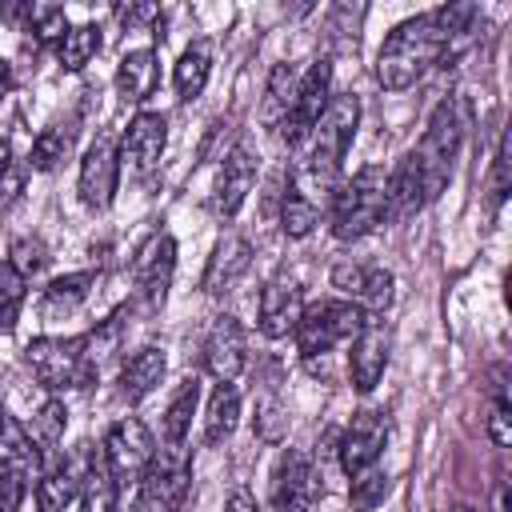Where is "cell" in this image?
I'll use <instances>...</instances> for the list:
<instances>
[{
    "label": "cell",
    "mask_w": 512,
    "mask_h": 512,
    "mask_svg": "<svg viewBox=\"0 0 512 512\" xmlns=\"http://www.w3.org/2000/svg\"><path fill=\"white\" fill-rule=\"evenodd\" d=\"M476 16H480L476 4H440L424 16H412V20L396 24L388 32V40L380 44L376 80L388 92L412 88L432 64H448L464 48Z\"/></svg>",
    "instance_id": "obj_1"
},
{
    "label": "cell",
    "mask_w": 512,
    "mask_h": 512,
    "mask_svg": "<svg viewBox=\"0 0 512 512\" xmlns=\"http://www.w3.org/2000/svg\"><path fill=\"white\" fill-rule=\"evenodd\" d=\"M468 132V100L464 96H448L436 104V112L428 116V128L420 136V144L412 148V160L420 168V184H424V200H436L452 176L456 152L464 144Z\"/></svg>",
    "instance_id": "obj_2"
},
{
    "label": "cell",
    "mask_w": 512,
    "mask_h": 512,
    "mask_svg": "<svg viewBox=\"0 0 512 512\" xmlns=\"http://www.w3.org/2000/svg\"><path fill=\"white\" fill-rule=\"evenodd\" d=\"M384 184H388V172L376 164H364L352 180L336 184L332 208H328V224H332L336 240H360L388 220Z\"/></svg>",
    "instance_id": "obj_3"
},
{
    "label": "cell",
    "mask_w": 512,
    "mask_h": 512,
    "mask_svg": "<svg viewBox=\"0 0 512 512\" xmlns=\"http://www.w3.org/2000/svg\"><path fill=\"white\" fill-rule=\"evenodd\" d=\"M356 124H360V100L352 92L332 96L328 108L320 112L312 136H308V176L316 184H336L340 164H344V156L352 148Z\"/></svg>",
    "instance_id": "obj_4"
},
{
    "label": "cell",
    "mask_w": 512,
    "mask_h": 512,
    "mask_svg": "<svg viewBox=\"0 0 512 512\" xmlns=\"http://www.w3.org/2000/svg\"><path fill=\"white\" fill-rule=\"evenodd\" d=\"M364 312L348 300H316L300 312L292 336H296V348L304 360H316V356H328L336 344H352V336L364 328Z\"/></svg>",
    "instance_id": "obj_5"
},
{
    "label": "cell",
    "mask_w": 512,
    "mask_h": 512,
    "mask_svg": "<svg viewBox=\"0 0 512 512\" xmlns=\"http://www.w3.org/2000/svg\"><path fill=\"white\" fill-rule=\"evenodd\" d=\"M24 360H28L32 376H36L48 392L80 388L84 380H92L88 352H84V336H36V340H28V348H24Z\"/></svg>",
    "instance_id": "obj_6"
},
{
    "label": "cell",
    "mask_w": 512,
    "mask_h": 512,
    "mask_svg": "<svg viewBox=\"0 0 512 512\" xmlns=\"http://www.w3.org/2000/svg\"><path fill=\"white\" fill-rule=\"evenodd\" d=\"M156 448H152V432L144 428V420L136 416H124L108 428L104 436V448H100V460L108 464L116 488H128V484H140L144 468L152 464Z\"/></svg>",
    "instance_id": "obj_7"
},
{
    "label": "cell",
    "mask_w": 512,
    "mask_h": 512,
    "mask_svg": "<svg viewBox=\"0 0 512 512\" xmlns=\"http://www.w3.org/2000/svg\"><path fill=\"white\" fill-rule=\"evenodd\" d=\"M328 100H332V64L328 60H312L308 72L296 80V96H292V108H288V116L280 124V140L288 148H300L312 136V128H316L320 112L328 108Z\"/></svg>",
    "instance_id": "obj_8"
},
{
    "label": "cell",
    "mask_w": 512,
    "mask_h": 512,
    "mask_svg": "<svg viewBox=\"0 0 512 512\" xmlns=\"http://www.w3.org/2000/svg\"><path fill=\"white\" fill-rule=\"evenodd\" d=\"M172 272H176V240L168 232H152L132 256V284H136V300L144 312L164 308Z\"/></svg>",
    "instance_id": "obj_9"
},
{
    "label": "cell",
    "mask_w": 512,
    "mask_h": 512,
    "mask_svg": "<svg viewBox=\"0 0 512 512\" xmlns=\"http://www.w3.org/2000/svg\"><path fill=\"white\" fill-rule=\"evenodd\" d=\"M324 496V476L308 452L288 448L272 468V504L276 512H312Z\"/></svg>",
    "instance_id": "obj_10"
},
{
    "label": "cell",
    "mask_w": 512,
    "mask_h": 512,
    "mask_svg": "<svg viewBox=\"0 0 512 512\" xmlns=\"http://www.w3.org/2000/svg\"><path fill=\"white\" fill-rule=\"evenodd\" d=\"M332 288L356 304L364 316H380L392 304V272L380 264H360V260H340L332 268Z\"/></svg>",
    "instance_id": "obj_11"
},
{
    "label": "cell",
    "mask_w": 512,
    "mask_h": 512,
    "mask_svg": "<svg viewBox=\"0 0 512 512\" xmlns=\"http://www.w3.org/2000/svg\"><path fill=\"white\" fill-rule=\"evenodd\" d=\"M116 184H120V148L116 140L104 132L88 144L84 160H80V200L92 208V212H104L112 208L116 200Z\"/></svg>",
    "instance_id": "obj_12"
},
{
    "label": "cell",
    "mask_w": 512,
    "mask_h": 512,
    "mask_svg": "<svg viewBox=\"0 0 512 512\" xmlns=\"http://www.w3.org/2000/svg\"><path fill=\"white\" fill-rule=\"evenodd\" d=\"M384 444H388V416H384L380 408H364V412H356L352 424L344 428L340 444H336V452H340V468H344L348 476H356V472H364V468H376Z\"/></svg>",
    "instance_id": "obj_13"
},
{
    "label": "cell",
    "mask_w": 512,
    "mask_h": 512,
    "mask_svg": "<svg viewBox=\"0 0 512 512\" xmlns=\"http://www.w3.org/2000/svg\"><path fill=\"white\" fill-rule=\"evenodd\" d=\"M388 352H392V332L384 320L368 316L364 328L352 336V352H348V380L356 392H372L388 368Z\"/></svg>",
    "instance_id": "obj_14"
},
{
    "label": "cell",
    "mask_w": 512,
    "mask_h": 512,
    "mask_svg": "<svg viewBox=\"0 0 512 512\" xmlns=\"http://www.w3.org/2000/svg\"><path fill=\"white\" fill-rule=\"evenodd\" d=\"M164 148H168V120H164V112H140L128 124L124 140H120V164L132 176H148L160 164Z\"/></svg>",
    "instance_id": "obj_15"
},
{
    "label": "cell",
    "mask_w": 512,
    "mask_h": 512,
    "mask_svg": "<svg viewBox=\"0 0 512 512\" xmlns=\"http://www.w3.org/2000/svg\"><path fill=\"white\" fill-rule=\"evenodd\" d=\"M300 312H304V292H300V284H296L292 276L280 272V276H272V280L260 288L256 324H260V332H264L268 340L288 336V332L296 328Z\"/></svg>",
    "instance_id": "obj_16"
},
{
    "label": "cell",
    "mask_w": 512,
    "mask_h": 512,
    "mask_svg": "<svg viewBox=\"0 0 512 512\" xmlns=\"http://www.w3.org/2000/svg\"><path fill=\"white\" fill-rule=\"evenodd\" d=\"M92 464H96V460H92L88 444H80L68 460H60L56 468L40 472V480H36V508H40V512H64V508L80 496L84 476H88Z\"/></svg>",
    "instance_id": "obj_17"
},
{
    "label": "cell",
    "mask_w": 512,
    "mask_h": 512,
    "mask_svg": "<svg viewBox=\"0 0 512 512\" xmlns=\"http://www.w3.org/2000/svg\"><path fill=\"white\" fill-rule=\"evenodd\" d=\"M248 360V340L236 316H216L212 332L204 336V368L208 376H216L220 384H232L244 372Z\"/></svg>",
    "instance_id": "obj_18"
},
{
    "label": "cell",
    "mask_w": 512,
    "mask_h": 512,
    "mask_svg": "<svg viewBox=\"0 0 512 512\" xmlns=\"http://www.w3.org/2000/svg\"><path fill=\"white\" fill-rule=\"evenodd\" d=\"M252 184H256V156H252V148L240 140V144H232V148L224 152V164H220V176H216L212 208H216L220 216H236L240 204L248 200Z\"/></svg>",
    "instance_id": "obj_19"
},
{
    "label": "cell",
    "mask_w": 512,
    "mask_h": 512,
    "mask_svg": "<svg viewBox=\"0 0 512 512\" xmlns=\"http://www.w3.org/2000/svg\"><path fill=\"white\" fill-rule=\"evenodd\" d=\"M164 372H168L164 348H156V344L136 348V352L120 364V380H116V384H120V400H124V404H140L144 396H152V392L160 388Z\"/></svg>",
    "instance_id": "obj_20"
},
{
    "label": "cell",
    "mask_w": 512,
    "mask_h": 512,
    "mask_svg": "<svg viewBox=\"0 0 512 512\" xmlns=\"http://www.w3.org/2000/svg\"><path fill=\"white\" fill-rule=\"evenodd\" d=\"M248 264H252V244H248V236H240V232H228V236H220V244L212 248V256H208V268H204V292H228L244 272H248Z\"/></svg>",
    "instance_id": "obj_21"
},
{
    "label": "cell",
    "mask_w": 512,
    "mask_h": 512,
    "mask_svg": "<svg viewBox=\"0 0 512 512\" xmlns=\"http://www.w3.org/2000/svg\"><path fill=\"white\" fill-rule=\"evenodd\" d=\"M156 84H160V60H156L152 48H132V52L120 56V64H116V88H120L124 100L140 104V100H148L156 92Z\"/></svg>",
    "instance_id": "obj_22"
},
{
    "label": "cell",
    "mask_w": 512,
    "mask_h": 512,
    "mask_svg": "<svg viewBox=\"0 0 512 512\" xmlns=\"http://www.w3.org/2000/svg\"><path fill=\"white\" fill-rule=\"evenodd\" d=\"M384 200H388V220H408V216H416L428 204L424 200V184H420V168H416L412 152L388 172Z\"/></svg>",
    "instance_id": "obj_23"
},
{
    "label": "cell",
    "mask_w": 512,
    "mask_h": 512,
    "mask_svg": "<svg viewBox=\"0 0 512 512\" xmlns=\"http://www.w3.org/2000/svg\"><path fill=\"white\" fill-rule=\"evenodd\" d=\"M96 280H100L96 272H68V276H56V280L44 288V296H40V316H44V320H64V316L80 312V304L92 296Z\"/></svg>",
    "instance_id": "obj_24"
},
{
    "label": "cell",
    "mask_w": 512,
    "mask_h": 512,
    "mask_svg": "<svg viewBox=\"0 0 512 512\" xmlns=\"http://www.w3.org/2000/svg\"><path fill=\"white\" fill-rule=\"evenodd\" d=\"M0 472H16L24 480L40 476V448L8 412L0 416Z\"/></svg>",
    "instance_id": "obj_25"
},
{
    "label": "cell",
    "mask_w": 512,
    "mask_h": 512,
    "mask_svg": "<svg viewBox=\"0 0 512 512\" xmlns=\"http://www.w3.org/2000/svg\"><path fill=\"white\" fill-rule=\"evenodd\" d=\"M208 76H212V44L208 40H196L180 52L176 68H172V84H176V96L188 104L196 100L204 88H208Z\"/></svg>",
    "instance_id": "obj_26"
},
{
    "label": "cell",
    "mask_w": 512,
    "mask_h": 512,
    "mask_svg": "<svg viewBox=\"0 0 512 512\" xmlns=\"http://www.w3.org/2000/svg\"><path fill=\"white\" fill-rule=\"evenodd\" d=\"M196 404H200V380L188 376V380L176 388V396L168 400V408H164V420H160V436H164V444H184V440H188Z\"/></svg>",
    "instance_id": "obj_27"
},
{
    "label": "cell",
    "mask_w": 512,
    "mask_h": 512,
    "mask_svg": "<svg viewBox=\"0 0 512 512\" xmlns=\"http://www.w3.org/2000/svg\"><path fill=\"white\" fill-rule=\"evenodd\" d=\"M240 420V392L232 384H216V392L208 396V412H204V440L220 444L236 432Z\"/></svg>",
    "instance_id": "obj_28"
},
{
    "label": "cell",
    "mask_w": 512,
    "mask_h": 512,
    "mask_svg": "<svg viewBox=\"0 0 512 512\" xmlns=\"http://www.w3.org/2000/svg\"><path fill=\"white\" fill-rule=\"evenodd\" d=\"M72 140H76V128H72V124H52V128H44V132L32 140L28 168H36V172L60 168V164L72 156Z\"/></svg>",
    "instance_id": "obj_29"
},
{
    "label": "cell",
    "mask_w": 512,
    "mask_h": 512,
    "mask_svg": "<svg viewBox=\"0 0 512 512\" xmlns=\"http://www.w3.org/2000/svg\"><path fill=\"white\" fill-rule=\"evenodd\" d=\"M296 68L292 64H276L272 68V76H268V84H264V124L268 128H280L284 124V116H288V108H292V96H296Z\"/></svg>",
    "instance_id": "obj_30"
},
{
    "label": "cell",
    "mask_w": 512,
    "mask_h": 512,
    "mask_svg": "<svg viewBox=\"0 0 512 512\" xmlns=\"http://www.w3.org/2000/svg\"><path fill=\"white\" fill-rule=\"evenodd\" d=\"M96 52H100V28H96V24H76V28H68L64 40H60V48H56L64 72H80Z\"/></svg>",
    "instance_id": "obj_31"
},
{
    "label": "cell",
    "mask_w": 512,
    "mask_h": 512,
    "mask_svg": "<svg viewBox=\"0 0 512 512\" xmlns=\"http://www.w3.org/2000/svg\"><path fill=\"white\" fill-rule=\"evenodd\" d=\"M116 496H120V488H116L108 464L96 456V464L88 468L84 488H80V512H116Z\"/></svg>",
    "instance_id": "obj_32"
},
{
    "label": "cell",
    "mask_w": 512,
    "mask_h": 512,
    "mask_svg": "<svg viewBox=\"0 0 512 512\" xmlns=\"http://www.w3.org/2000/svg\"><path fill=\"white\" fill-rule=\"evenodd\" d=\"M316 220H320L316 204L308 196H300L296 188H288L284 192V204H280V228H284V236L288 240H304L316 228Z\"/></svg>",
    "instance_id": "obj_33"
},
{
    "label": "cell",
    "mask_w": 512,
    "mask_h": 512,
    "mask_svg": "<svg viewBox=\"0 0 512 512\" xmlns=\"http://www.w3.org/2000/svg\"><path fill=\"white\" fill-rule=\"evenodd\" d=\"M64 428H68V408H64V400H44L40 412L32 416V440H36V448L52 452V448L64 440Z\"/></svg>",
    "instance_id": "obj_34"
},
{
    "label": "cell",
    "mask_w": 512,
    "mask_h": 512,
    "mask_svg": "<svg viewBox=\"0 0 512 512\" xmlns=\"http://www.w3.org/2000/svg\"><path fill=\"white\" fill-rule=\"evenodd\" d=\"M24 276L0 260V336H8L16 328V316H20V304H24Z\"/></svg>",
    "instance_id": "obj_35"
},
{
    "label": "cell",
    "mask_w": 512,
    "mask_h": 512,
    "mask_svg": "<svg viewBox=\"0 0 512 512\" xmlns=\"http://www.w3.org/2000/svg\"><path fill=\"white\" fill-rule=\"evenodd\" d=\"M28 28L36 32V44H60L64 32H68V12L60 4H36L28 8Z\"/></svg>",
    "instance_id": "obj_36"
},
{
    "label": "cell",
    "mask_w": 512,
    "mask_h": 512,
    "mask_svg": "<svg viewBox=\"0 0 512 512\" xmlns=\"http://www.w3.org/2000/svg\"><path fill=\"white\" fill-rule=\"evenodd\" d=\"M348 480H352L348 496H352V508H356V512H372V508L384 500V492H388V476H384L380 468H364V472H356V476H348Z\"/></svg>",
    "instance_id": "obj_37"
},
{
    "label": "cell",
    "mask_w": 512,
    "mask_h": 512,
    "mask_svg": "<svg viewBox=\"0 0 512 512\" xmlns=\"http://www.w3.org/2000/svg\"><path fill=\"white\" fill-rule=\"evenodd\" d=\"M488 436H492L496 448L512 444V400H508L504 380H496V392H492V404H488Z\"/></svg>",
    "instance_id": "obj_38"
},
{
    "label": "cell",
    "mask_w": 512,
    "mask_h": 512,
    "mask_svg": "<svg viewBox=\"0 0 512 512\" xmlns=\"http://www.w3.org/2000/svg\"><path fill=\"white\" fill-rule=\"evenodd\" d=\"M508 188H512V148H508V136H500L496 144V156H492V180H488V204L500 208L508 200Z\"/></svg>",
    "instance_id": "obj_39"
},
{
    "label": "cell",
    "mask_w": 512,
    "mask_h": 512,
    "mask_svg": "<svg viewBox=\"0 0 512 512\" xmlns=\"http://www.w3.org/2000/svg\"><path fill=\"white\" fill-rule=\"evenodd\" d=\"M24 280L28 276H36V272H44V264H48V248H44V240L40 236H20L16 244H12V260H8Z\"/></svg>",
    "instance_id": "obj_40"
},
{
    "label": "cell",
    "mask_w": 512,
    "mask_h": 512,
    "mask_svg": "<svg viewBox=\"0 0 512 512\" xmlns=\"http://www.w3.org/2000/svg\"><path fill=\"white\" fill-rule=\"evenodd\" d=\"M284 428H288V416H284L280 400L264 396V400L256 404V436H260V440H268V444H280Z\"/></svg>",
    "instance_id": "obj_41"
},
{
    "label": "cell",
    "mask_w": 512,
    "mask_h": 512,
    "mask_svg": "<svg viewBox=\"0 0 512 512\" xmlns=\"http://www.w3.org/2000/svg\"><path fill=\"white\" fill-rule=\"evenodd\" d=\"M24 176H28V164H20V160H8V164L0 168V204H8V200L20 196Z\"/></svg>",
    "instance_id": "obj_42"
},
{
    "label": "cell",
    "mask_w": 512,
    "mask_h": 512,
    "mask_svg": "<svg viewBox=\"0 0 512 512\" xmlns=\"http://www.w3.org/2000/svg\"><path fill=\"white\" fill-rule=\"evenodd\" d=\"M24 488H28L24 476H16V472H0V512H20Z\"/></svg>",
    "instance_id": "obj_43"
},
{
    "label": "cell",
    "mask_w": 512,
    "mask_h": 512,
    "mask_svg": "<svg viewBox=\"0 0 512 512\" xmlns=\"http://www.w3.org/2000/svg\"><path fill=\"white\" fill-rule=\"evenodd\" d=\"M132 512H180V504L148 492V488H136V500H132Z\"/></svg>",
    "instance_id": "obj_44"
},
{
    "label": "cell",
    "mask_w": 512,
    "mask_h": 512,
    "mask_svg": "<svg viewBox=\"0 0 512 512\" xmlns=\"http://www.w3.org/2000/svg\"><path fill=\"white\" fill-rule=\"evenodd\" d=\"M120 20H124L128 28H136V24L160 20V8H156V4H128V8H120Z\"/></svg>",
    "instance_id": "obj_45"
},
{
    "label": "cell",
    "mask_w": 512,
    "mask_h": 512,
    "mask_svg": "<svg viewBox=\"0 0 512 512\" xmlns=\"http://www.w3.org/2000/svg\"><path fill=\"white\" fill-rule=\"evenodd\" d=\"M224 512H256V496H252L248 488H236V492L228 496V504H224Z\"/></svg>",
    "instance_id": "obj_46"
},
{
    "label": "cell",
    "mask_w": 512,
    "mask_h": 512,
    "mask_svg": "<svg viewBox=\"0 0 512 512\" xmlns=\"http://www.w3.org/2000/svg\"><path fill=\"white\" fill-rule=\"evenodd\" d=\"M8 92H12V64L0 56V100H4Z\"/></svg>",
    "instance_id": "obj_47"
},
{
    "label": "cell",
    "mask_w": 512,
    "mask_h": 512,
    "mask_svg": "<svg viewBox=\"0 0 512 512\" xmlns=\"http://www.w3.org/2000/svg\"><path fill=\"white\" fill-rule=\"evenodd\" d=\"M452 512H480V508H472V504H456Z\"/></svg>",
    "instance_id": "obj_48"
},
{
    "label": "cell",
    "mask_w": 512,
    "mask_h": 512,
    "mask_svg": "<svg viewBox=\"0 0 512 512\" xmlns=\"http://www.w3.org/2000/svg\"><path fill=\"white\" fill-rule=\"evenodd\" d=\"M0 416H4V408H0Z\"/></svg>",
    "instance_id": "obj_49"
}]
</instances>
